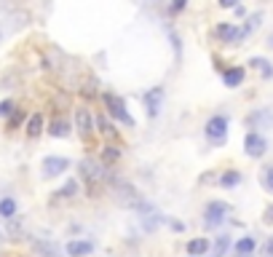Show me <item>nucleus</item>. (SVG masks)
I'll return each instance as SVG.
<instances>
[{
	"label": "nucleus",
	"mask_w": 273,
	"mask_h": 257,
	"mask_svg": "<svg viewBox=\"0 0 273 257\" xmlns=\"http://www.w3.org/2000/svg\"><path fill=\"white\" fill-rule=\"evenodd\" d=\"M80 174H83V180L89 182V193H91V196L99 193V185L104 182V177H108V172H104L102 163L91 161V158L80 161Z\"/></svg>",
	"instance_id": "1"
},
{
	"label": "nucleus",
	"mask_w": 273,
	"mask_h": 257,
	"mask_svg": "<svg viewBox=\"0 0 273 257\" xmlns=\"http://www.w3.org/2000/svg\"><path fill=\"white\" fill-rule=\"evenodd\" d=\"M104 99V104H108V110H110V115H115L118 121H123L126 126H134V121H132V115L126 113V108H123V102L118 99L115 94H104L102 97Z\"/></svg>",
	"instance_id": "2"
},
{
	"label": "nucleus",
	"mask_w": 273,
	"mask_h": 257,
	"mask_svg": "<svg viewBox=\"0 0 273 257\" xmlns=\"http://www.w3.org/2000/svg\"><path fill=\"white\" fill-rule=\"evenodd\" d=\"M228 212H230L228 204H222V201H212V204L206 206V217H204V220H206V225H220Z\"/></svg>",
	"instance_id": "3"
},
{
	"label": "nucleus",
	"mask_w": 273,
	"mask_h": 257,
	"mask_svg": "<svg viewBox=\"0 0 273 257\" xmlns=\"http://www.w3.org/2000/svg\"><path fill=\"white\" fill-rule=\"evenodd\" d=\"M70 166L67 158H59V156H49L43 161V177H59L65 169Z\"/></svg>",
	"instance_id": "4"
},
{
	"label": "nucleus",
	"mask_w": 273,
	"mask_h": 257,
	"mask_svg": "<svg viewBox=\"0 0 273 257\" xmlns=\"http://www.w3.org/2000/svg\"><path fill=\"white\" fill-rule=\"evenodd\" d=\"M225 128H228V121H225L222 115H215V118L206 121V134H209V139H215V142H222L225 139Z\"/></svg>",
	"instance_id": "5"
},
{
	"label": "nucleus",
	"mask_w": 273,
	"mask_h": 257,
	"mask_svg": "<svg viewBox=\"0 0 273 257\" xmlns=\"http://www.w3.org/2000/svg\"><path fill=\"white\" fill-rule=\"evenodd\" d=\"M246 156H252V158H260V156H263L265 153V139L263 137H260V134H246Z\"/></svg>",
	"instance_id": "6"
},
{
	"label": "nucleus",
	"mask_w": 273,
	"mask_h": 257,
	"mask_svg": "<svg viewBox=\"0 0 273 257\" xmlns=\"http://www.w3.org/2000/svg\"><path fill=\"white\" fill-rule=\"evenodd\" d=\"M161 99H163V89H161V86L150 89L148 94H145V108H148L150 115H158V110H161Z\"/></svg>",
	"instance_id": "7"
},
{
	"label": "nucleus",
	"mask_w": 273,
	"mask_h": 257,
	"mask_svg": "<svg viewBox=\"0 0 273 257\" xmlns=\"http://www.w3.org/2000/svg\"><path fill=\"white\" fill-rule=\"evenodd\" d=\"M94 252V244L91 241H70L67 244V254L70 257H86Z\"/></svg>",
	"instance_id": "8"
},
{
	"label": "nucleus",
	"mask_w": 273,
	"mask_h": 257,
	"mask_svg": "<svg viewBox=\"0 0 273 257\" xmlns=\"http://www.w3.org/2000/svg\"><path fill=\"white\" fill-rule=\"evenodd\" d=\"M75 123H78L80 137H89V134H91V115H89L86 108H78V113H75Z\"/></svg>",
	"instance_id": "9"
},
{
	"label": "nucleus",
	"mask_w": 273,
	"mask_h": 257,
	"mask_svg": "<svg viewBox=\"0 0 273 257\" xmlns=\"http://www.w3.org/2000/svg\"><path fill=\"white\" fill-rule=\"evenodd\" d=\"M204 252H209V241L206 239H193L191 244H187V254H191V257H198Z\"/></svg>",
	"instance_id": "10"
},
{
	"label": "nucleus",
	"mask_w": 273,
	"mask_h": 257,
	"mask_svg": "<svg viewBox=\"0 0 273 257\" xmlns=\"http://www.w3.org/2000/svg\"><path fill=\"white\" fill-rule=\"evenodd\" d=\"M222 80H225V86H239L241 80H244V70H241V67H236V70H228V73L222 75Z\"/></svg>",
	"instance_id": "11"
},
{
	"label": "nucleus",
	"mask_w": 273,
	"mask_h": 257,
	"mask_svg": "<svg viewBox=\"0 0 273 257\" xmlns=\"http://www.w3.org/2000/svg\"><path fill=\"white\" fill-rule=\"evenodd\" d=\"M40 132H43V115L35 113L32 118L27 121V134H30V137H38Z\"/></svg>",
	"instance_id": "12"
},
{
	"label": "nucleus",
	"mask_w": 273,
	"mask_h": 257,
	"mask_svg": "<svg viewBox=\"0 0 273 257\" xmlns=\"http://www.w3.org/2000/svg\"><path fill=\"white\" fill-rule=\"evenodd\" d=\"M14 215H16V201L14 198H3V201H0V217L11 220Z\"/></svg>",
	"instance_id": "13"
},
{
	"label": "nucleus",
	"mask_w": 273,
	"mask_h": 257,
	"mask_svg": "<svg viewBox=\"0 0 273 257\" xmlns=\"http://www.w3.org/2000/svg\"><path fill=\"white\" fill-rule=\"evenodd\" d=\"M255 247H257V244H255V239H252V236H244L239 244H236V252L246 257V254H252V252H255Z\"/></svg>",
	"instance_id": "14"
},
{
	"label": "nucleus",
	"mask_w": 273,
	"mask_h": 257,
	"mask_svg": "<svg viewBox=\"0 0 273 257\" xmlns=\"http://www.w3.org/2000/svg\"><path fill=\"white\" fill-rule=\"evenodd\" d=\"M228 247H230V239H228V236H220L217 244H215V249H212V257H225Z\"/></svg>",
	"instance_id": "15"
},
{
	"label": "nucleus",
	"mask_w": 273,
	"mask_h": 257,
	"mask_svg": "<svg viewBox=\"0 0 273 257\" xmlns=\"http://www.w3.org/2000/svg\"><path fill=\"white\" fill-rule=\"evenodd\" d=\"M222 188H233V185H239L241 182V174L239 172H228V174H222Z\"/></svg>",
	"instance_id": "16"
},
{
	"label": "nucleus",
	"mask_w": 273,
	"mask_h": 257,
	"mask_svg": "<svg viewBox=\"0 0 273 257\" xmlns=\"http://www.w3.org/2000/svg\"><path fill=\"white\" fill-rule=\"evenodd\" d=\"M97 126H99V132H102V134L115 137V128H113V123H110L108 118H104V115H99V118H97Z\"/></svg>",
	"instance_id": "17"
},
{
	"label": "nucleus",
	"mask_w": 273,
	"mask_h": 257,
	"mask_svg": "<svg viewBox=\"0 0 273 257\" xmlns=\"http://www.w3.org/2000/svg\"><path fill=\"white\" fill-rule=\"evenodd\" d=\"M49 132H51L54 137H67V132H70V128H67V123H65V121H54Z\"/></svg>",
	"instance_id": "18"
},
{
	"label": "nucleus",
	"mask_w": 273,
	"mask_h": 257,
	"mask_svg": "<svg viewBox=\"0 0 273 257\" xmlns=\"http://www.w3.org/2000/svg\"><path fill=\"white\" fill-rule=\"evenodd\" d=\"M260 19H263V16H260V14H255V16H252V19H249V22H246V25L241 27V32H244V38H246V35H249V32H252V30H257V27H260Z\"/></svg>",
	"instance_id": "19"
},
{
	"label": "nucleus",
	"mask_w": 273,
	"mask_h": 257,
	"mask_svg": "<svg viewBox=\"0 0 273 257\" xmlns=\"http://www.w3.org/2000/svg\"><path fill=\"white\" fill-rule=\"evenodd\" d=\"M118 158H121V153H118L115 147H104V150H102V161H104V163H113V161H118Z\"/></svg>",
	"instance_id": "20"
},
{
	"label": "nucleus",
	"mask_w": 273,
	"mask_h": 257,
	"mask_svg": "<svg viewBox=\"0 0 273 257\" xmlns=\"http://www.w3.org/2000/svg\"><path fill=\"white\" fill-rule=\"evenodd\" d=\"M75 190H78V182H75V180H70V182L65 185V188H62V190H59V196H65V198H70V196H75Z\"/></svg>",
	"instance_id": "21"
},
{
	"label": "nucleus",
	"mask_w": 273,
	"mask_h": 257,
	"mask_svg": "<svg viewBox=\"0 0 273 257\" xmlns=\"http://www.w3.org/2000/svg\"><path fill=\"white\" fill-rule=\"evenodd\" d=\"M263 185L273 193V166H268V169H263Z\"/></svg>",
	"instance_id": "22"
},
{
	"label": "nucleus",
	"mask_w": 273,
	"mask_h": 257,
	"mask_svg": "<svg viewBox=\"0 0 273 257\" xmlns=\"http://www.w3.org/2000/svg\"><path fill=\"white\" fill-rule=\"evenodd\" d=\"M252 65H257L260 70H263V75H265V78H270V75H273V70L268 67V62H265V59H252Z\"/></svg>",
	"instance_id": "23"
},
{
	"label": "nucleus",
	"mask_w": 273,
	"mask_h": 257,
	"mask_svg": "<svg viewBox=\"0 0 273 257\" xmlns=\"http://www.w3.org/2000/svg\"><path fill=\"white\" fill-rule=\"evenodd\" d=\"M14 113V102H0V115H8Z\"/></svg>",
	"instance_id": "24"
},
{
	"label": "nucleus",
	"mask_w": 273,
	"mask_h": 257,
	"mask_svg": "<svg viewBox=\"0 0 273 257\" xmlns=\"http://www.w3.org/2000/svg\"><path fill=\"white\" fill-rule=\"evenodd\" d=\"M263 257H273V236L265 241V247H263Z\"/></svg>",
	"instance_id": "25"
},
{
	"label": "nucleus",
	"mask_w": 273,
	"mask_h": 257,
	"mask_svg": "<svg viewBox=\"0 0 273 257\" xmlns=\"http://www.w3.org/2000/svg\"><path fill=\"white\" fill-rule=\"evenodd\" d=\"M236 3H239V0H220V6H222V8H233Z\"/></svg>",
	"instance_id": "26"
},
{
	"label": "nucleus",
	"mask_w": 273,
	"mask_h": 257,
	"mask_svg": "<svg viewBox=\"0 0 273 257\" xmlns=\"http://www.w3.org/2000/svg\"><path fill=\"white\" fill-rule=\"evenodd\" d=\"M172 8H174V11H182V8H185V0H174Z\"/></svg>",
	"instance_id": "27"
},
{
	"label": "nucleus",
	"mask_w": 273,
	"mask_h": 257,
	"mask_svg": "<svg viewBox=\"0 0 273 257\" xmlns=\"http://www.w3.org/2000/svg\"><path fill=\"white\" fill-rule=\"evenodd\" d=\"M265 223H273V206L265 209Z\"/></svg>",
	"instance_id": "28"
},
{
	"label": "nucleus",
	"mask_w": 273,
	"mask_h": 257,
	"mask_svg": "<svg viewBox=\"0 0 273 257\" xmlns=\"http://www.w3.org/2000/svg\"><path fill=\"white\" fill-rule=\"evenodd\" d=\"M268 46H270V49H273V35H270V43H268Z\"/></svg>",
	"instance_id": "29"
}]
</instances>
